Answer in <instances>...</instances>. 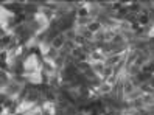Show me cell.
<instances>
[{
	"mask_svg": "<svg viewBox=\"0 0 154 115\" xmlns=\"http://www.w3.org/2000/svg\"><path fill=\"white\" fill-rule=\"evenodd\" d=\"M41 64H42V61L38 58L36 53H28L22 61L23 73L28 75V73H33V72H38V70H41Z\"/></svg>",
	"mask_w": 154,
	"mask_h": 115,
	"instance_id": "6da1fadb",
	"label": "cell"
},
{
	"mask_svg": "<svg viewBox=\"0 0 154 115\" xmlns=\"http://www.w3.org/2000/svg\"><path fill=\"white\" fill-rule=\"evenodd\" d=\"M104 67H106L104 61H92V62H90V68H92V70H94V73H95L97 76H100V78L103 76Z\"/></svg>",
	"mask_w": 154,
	"mask_h": 115,
	"instance_id": "7a4b0ae2",
	"label": "cell"
},
{
	"mask_svg": "<svg viewBox=\"0 0 154 115\" xmlns=\"http://www.w3.org/2000/svg\"><path fill=\"white\" fill-rule=\"evenodd\" d=\"M66 36H64V33H59L58 36L51 41V47L53 48H56V50H61V48H64V45H66Z\"/></svg>",
	"mask_w": 154,
	"mask_h": 115,
	"instance_id": "3957f363",
	"label": "cell"
},
{
	"mask_svg": "<svg viewBox=\"0 0 154 115\" xmlns=\"http://www.w3.org/2000/svg\"><path fill=\"white\" fill-rule=\"evenodd\" d=\"M87 30H89L90 33L97 34L100 30H103V25H101V22H100V20H92V22L87 25Z\"/></svg>",
	"mask_w": 154,
	"mask_h": 115,
	"instance_id": "277c9868",
	"label": "cell"
},
{
	"mask_svg": "<svg viewBox=\"0 0 154 115\" xmlns=\"http://www.w3.org/2000/svg\"><path fill=\"white\" fill-rule=\"evenodd\" d=\"M64 36H66V41H67V42H75L78 33H76L75 28H70V30H67V31L64 33Z\"/></svg>",
	"mask_w": 154,
	"mask_h": 115,
	"instance_id": "5b68a950",
	"label": "cell"
}]
</instances>
